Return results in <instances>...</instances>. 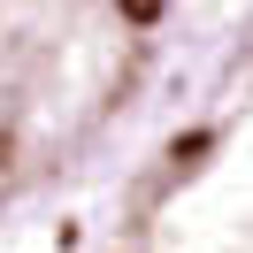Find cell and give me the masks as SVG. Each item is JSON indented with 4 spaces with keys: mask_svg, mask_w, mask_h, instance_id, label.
I'll return each mask as SVG.
<instances>
[{
    "mask_svg": "<svg viewBox=\"0 0 253 253\" xmlns=\"http://www.w3.org/2000/svg\"><path fill=\"white\" fill-rule=\"evenodd\" d=\"M207 146H215V138H207V130H184V138H176V146H169V161H176V169H192V161H200V154H207Z\"/></svg>",
    "mask_w": 253,
    "mask_h": 253,
    "instance_id": "1",
    "label": "cell"
},
{
    "mask_svg": "<svg viewBox=\"0 0 253 253\" xmlns=\"http://www.w3.org/2000/svg\"><path fill=\"white\" fill-rule=\"evenodd\" d=\"M115 8H123V23H138V31H146V23H161L169 0H115Z\"/></svg>",
    "mask_w": 253,
    "mask_h": 253,
    "instance_id": "2",
    "label": "cell"
}]
</instances>
